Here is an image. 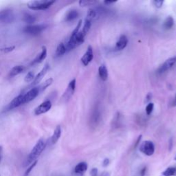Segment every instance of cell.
<instances>
[{"label": "cell", "mask_w": 176, "mask_h": 176, "mask_svg": "<svg viewBox=\"0 0 176 176\" xmlns=\"http://www.w3.org/2000/svg\"><path fill=\"white\" fill-rule=\"evenodd\" d=\"M80 26H81L80 24H77L75 29L72 32L70 39L65 45L67 51H70V50L76 48L84 41L85 35L83 34L81 31H79Z\"/></svg>", "instance_id": "1"}, {"label": "cell", "mask_w": 176, "mask_h": 176, "mask_svg": "<svg viewBox=\"0 0 176 176\" xmlns=\"http://www.w3.org/2000/svg\"><path fill=\"white\" fill-rule=\"evenodd\" d=\"M46 143L43 139L41 138L36 143L35 147L32 149L31 153H29L28 156L27 157V159L25 162V166H28L33 163L35 161L37 160V159L40 156V155L42 153L46 148Z\"/></svg>", "instance_id": "2"}, {"label": "cell", "mask_w": 176, "mask_h": 176, "mask_svg": "<svg viewBox=\"0 0 176 176\" xmlns=\"http://www.w3.org/2000/svg\"><path fill=\"white\" fill-rule=\"evenodd\" d=\"M55 2V1H49V0H36L29 2L27 6L32 10H45L51 7Z\"/></svg>", "instance_id": "3"}, {"label": "cell", "mask_w": 176, "mask_h": 176, "mask_svg": "<svg viewBox=\"0 0 176 176\" xmlns=\"http://www.w3.org/2000/svg\"><path fill=\"white\" fill-rule=\"evenodd\" d=\"M46 27L47 26L44 24L28 25L24 27L23 31L27 35L31 36H37L40 35L46 28Z\"/></svg>", "instance_id": "4"}, {"label": "cell", "mask_w": 176, "mask_h": 176, "mask_svg": "<svg viewBox=\"0 0 176 176\" xmlns=\"http://www.w3.org/2000/svg\"><path fill=\"white\" fill-rule=\"evenodd\" d=\"M15 17L13 11L10 9H5L0 11V22L4 23H13Z\"/></svg>", "instance_id": "5"}, {"label": "cell", "mask_w": 176, "mask_h": 176, "mask_svg": "<svg viewBox=\"0 0 176 176\" xmlns=\"http://www.w3.org/2000/svg\"><path fill=\"white\" fill-rule=\"evenodd\" d=\"M140 151L147 156H151L154 153L155 146L151 141H145L142 143L140 147Z\"/></svg>", "instance_id": "6"}, {"label": "cell", "mask_w": 176, "mask_h": 176, "mask_svg": "<svg viewBox=\"0 0 176 176\" xmlns=\"http://www.w3.org/2000/svg\"><path fill=\"white\" fill-rule=\"evenodd\" d=\"M52 107V103L50 100H46L43 102L39 105L37 106L35 109V114L36 116H39L43 114H45L49 111Z\"/></svg>", "instance_id": "7"}, {"label": "cell", "mask_w": 176, "mask_h": 176, "mask_svg": "<svg viewBox=\"0 0 176 176\" xmlns=\"http://www.w3.org/2000/svg\"><path fill=\"white\" fill-rule=\"evenodd\" d=\"M39 92L40 91L39 88H32L30 89L26 94H23V103L26 104L33 100L38 96Z\"/></svg>", "instance_id": "8"}, {"label": "cell", "mask_w": 176, "mask_h": 176, "mask_svg": "<svg viewBox=\"0 0 176 176\" xmlns=\"http://www.w3.org/2000/svg\"><path fill=\"white\" fill-rule=\"evenodd\" d=\"M175 63H176V57L175 56L167 59V60H166L159 68L158 70V72L159 74H162L164 72H165L169 70V69H171V68L175 64Z\"/></svg>", "instance_id": "9"}, {"label": "cell", "mask_w": 176, "mask_h": 176, "mask_svg": "<svg viewBox=\"0 0 176 176\" xmlns=\"http://www.w3.org/2000/svg\"><path fill=\"white\" fill-rule=\"evenodd\" d=\"M23 94H19V96L15 97L14 99L11 101V102L8 104L6 109L8 110H12L13 109H15L17 107L23 105Z\"/></svg>", "instance_id": "10"}, {"label": "cell", "mask_w": 176, "mask_h": 176, "mask_svg": "<svg viewBox=\"0 0 176 176\" xmlns=\"http://www.w3.org/2000/svg\"><path fill=\"white\" fill-rule=\"evenodd\" d=\"M49 69H50V65L48 63H46L42 68V70H41L39 72L37 75L35 77V79L33 81H32L31 85L34 86L37 85L39 83H40L41 81V80L43 79V77L46 76V74H47V71L49 70Z\"/></svg>", "instance_id": "11"}, {"label": "cell", "mask_w": 176, "mask_h": 176, "mask_svg": "<svg viewBox=\"0 0 176 176\" xmlns=\"http://www.w3.org/2000/svg\"><path fill=\"white\" fill-rule=\"evenodd\" d=\"M94 58V54H93V49L91 46H89L88 47V50L84 54V55L82 56L81 58V62L82 63L87 66V65L90 63Z\"/></svg>", "instance_id": "12"}, {"label": "cell", "mask_w": 176, "mask_h": 176, "mask_svg": "<svg viewBox=\"0 0 176 176\" xmlns=\"http://www.w3.org/2000/svg\"><path fill=\"white\" fill-rule=\"evenodd\" d=\"M128 43V39L125 35H121L120 38L118 39V41L116 42V49L118 50H123L125 47L127 46Z\"/></svg>", "instance_id": "13"}, {"label": "cell", "mask_w": 176, "mask_h": 176, "mask_svg": "<svg viewBox=\"0 0 176 176\" xmlns=\"http://www.w3.org/2000/svg\"><path fill=\"white\" fill-rule=\"evenodd\" d=\"M46 56H47V48L46 46H43L42 50H41V52L40 53V55H39L35 59V60L32 62L31 65H35V64L41 63L43 61H44L45 59H46Z\"/></svg>", "instance_id": "14"}, {"label": "cell", "mask_w": 176, "mask_h": 176, "mask_svg": "<svg viewBox=\"0 0 176 176\" xmlns=\"http://www.w3.org/2000/svg\"><path fill=\"white\" fill-rule=\"evenodd\" d=\"M76 88V79L72 80L68 84V88L66 92H65V96L67 97V98H70V96L74 94V91H75Z\"/></svg>", "instance_id": "15"}, {"label": "cell", "mask_w": 176, "mask_h": 176, "mask_svg": "<svg viewBox=\"0 0 176 176\" xmlns=\"http://www.w3.org/2000/svg\"><path fill=\"white\" fill-rule=\"evenodd\" d=\"M24 70H25V68L24 66H23V65H16V66H14V68H12L9 76H10V77L16 76L17 75H19V74H22Z\"/></svg>", "instance_id": "16"}, {"label": "cell", "mask_w": 176, "mask_h": 176, "mask_svg": "<svg viewBox=\"0 0 176 176\" xmlns=\"http://www.w3.org/2000/svg\"><path fill=\"white\" fill-rule=\"evenodd\" d=\"M61 136V126L58 125L57 127H56V129L54 132L53 135L51 137V142L52 145L56 144L57 141H59V139L60 138V137Z\"/></svg>", "instance_id": "17"}, {"label": "cell", "mask_w": 176, "mask_h": 176, "mask_svg": "<svg viewBox=\"0 0 176 176\" xmlns=\"http://www.w3.org/2000/svg\"><path fill=\"white\" fill-rule=\"evenodd\" d=\"M98 74H99L100 79L103 81H105L108 78V72H107V69L105 65H100L98 68Z\"/></svg>", "instance_id": "18"}, {"label": "cell", "mask_w": 176, "mask_h": 176, "mask_svg": "<svg viewBox=\"0 0 176 176\" xmlns=\"http://www.w3.org/2000/svg\"><path fill=\"white\" fill-rule=\"evenodd\" d=\"M79 17V13L76 10H70L66 14L65 17V21L68 22H72V21L75 20L76 18Z\"/></svg>", "instance_id": "19"}, {"label": "cell", "mask_w": 176, "mask_h": 176, "mask_svg": "<svg viewBox=\"0 0 176 176\" xmlns=\"http://www.w3.org/2000/svg\"><path fill=\"white\" fill-rule=\"evenodd\" d=\"M22 19L25 23H28V24H30V25H32V23L36 22L35 16L32 15V14L28 13H23Z\"/></svg>", "instance_id": "20"}, {"label": "cell", "mask_w": 176, "mask_h": 176, "mask_svg": "<svg viewBox=\"0 0 176 176\" xmlns=\"http://www.w3.org/2000/svg\"><path fill=\"white\" fill-rule=\"evenodd\" d=\"M66 52L67 50H66V47H65V45L63 43H60L59 44L57 47H56L55 52L56 57H60V56H62Z\"/></svg>", "instance_id": "21"}, {"label": "cell", "mask_w": 176, "mask_h": 176, "mask_svg": "<svg viewBox=\"0 0 176 176\" xmlns=\"http://www.w3.org/2000/svg\"><path fill=\"white\" fill-rule=\"evenodd\" d=\"M88 169V165L85 162H80L74 168V172L76 174H83Z\"/></svg>", "instance_id": "22"}, {"label": "cell", "mask_w": 176, "mask_h": 176, "mask_svg": "<svg viewBox=\"0 0 176 176\" xmlns=\"http://www.w3.org/2000/svg\"><path fill=\"white\" fill-rule=\"evenodd\" d=\"M174 24V19H173L171 17H168L165 19V22H164L163 26H164V28H165V29L169 30L172 28Z\"/></svg>", "instance_id": "23"}, {"label": "cell", "mask_w": 176, "mask_h": 176, "mask_svg": "<svg viewBox=\"0 0 176 176\" xmlns=\"http://www.w3.org/2000/svg\"><path fill=\"white\" fill-rule=\"evenodd\" d=\"M53 83V79L52 78H50L48 79H47L46 81H45L42 85H40V87L39 88V89L40 92H43L47 88H48L50 85H51Z\"/></svg>", "instance_id": "24"}, {"label": "cell", "mask_w": 176, "mask_h": 176, "mask_svg": "<svg viewBox=\"0 0 176 176\" xmlns=\"http://www.w3.org/2000/svg\"><path fill=\"white\" fill-rule=\"evenodd\" d=\"M100 120V113L98 111V109H95L93 114L92 116V123L95 125L99 122Z\"/></svg>", "instance_id": "25"}, {"label": "cell", "mask_w": 176, "mask_h": 176, "mask_svg": "<svg viewBox=\"0 0 176 176\" xmlns=\"http://www.w3.org/2000/svg\"><path fill=\"white\" fill-rule=\"evenodd\" d=\"M91 26H92V22H91V21L86 19H85V22L84 26H83V30L81 31L82 33L84 34L85 35H87L88 31H89V29H90Z\"/></svg>", "instance_id": "26"}, {"label": "cell", "mask_w": 176, "mask_h": 176, "mask_svg": "<svg viewBox=\"0 0 176 176\" xmlns=\"http://www.w3.org/2000/svg\"><path fill=\"white\" fill-rule=\"evenodd\" d=\"M96 1H93V0H81L79 2V5L82 7L89 6H93L96 4Z\"/></svg>", "instance_id": "27"}, {"label": "cell", "mask_w": 176, "mask_h": 176, "mask_svg": "<svg viewBox=\"0 0 176 176\" xmlns=\"http://www.w3.org/2000/svg\"><path fill=\"white\" fill-rule=\"evenodd\" d=\"M162 174L165 176L174 175L176 174V168L175 167H169L162 173Z\"/></svg>", "instance_id": "28"}, {"label": "cell", "mask_w": 176, "mask_h": 176, "mask_svg": "<svg viewBox=\"0 0 176 176\" xmlns=\"http://www.w3.org/2000/svg\"><path fill=\"white\" fill-rule=\"evenodd\" d=\"M96 11L93 10V9H89L86 19L88 20H90L92 22V21L93 20L95 17H96Z\"/></svg>", "instance_id": "29"}, {"label": "cell", "mask_w": 176, "mask_h": 176, "mask_svg": "<svg viewBox=\"0 0 176 176\" xmlns=\"http://www.w3.org/2000/svg\"><path fill=\"white\" fill-rule=\"evenodd\" d=\"M35 74L32 72H29L26 74L25 76L24 80L26 83H31L35 79Z\"/></svg>", "instance_id": "30"}, {"label": "cell", "mask_w": 176, "mask_h": 176, "mask_svg": "<svg viewBox=\"0 0 176 176\" xmlns=\"http://www.w3.org/2000/svg\"><path fill=\"white\" fill-rule=\"evenodd\" d=\"M37 160L35 161V162H34L33 163L31 164V165H30L29 167H28V169H27L26 171V173H25V174H24V175H23V176H28V175H29L30 173H31L32 170L34 169L35 166L36 165H37Z\"/></svg>", "instance_id": "31"}, {"label": "cell", "mask_w": 176, "mask_h": 176, "mask_svg": "<svg viewBox=\"0 0 176 176\" xmlns=\"http://www.w3.org/2000/svg\"><path fill=\"white\" fill-rule=\"evenodd\" d=\"M153 107H154V104L153 103L148 104L147 106L146 107V113H147V115H150L151 114L153 110Z\"/></svg>", "instance_id": "32"}, {"label": "cell", "mask_w": 176, "mask_h": 176, "mask_svg": "<svg viewBox=\"0 0 176 176\" xmlns=\"http://www.w3.org/2000/svg\"><path fill=\"white\" fill-rule=\"evenodd\" d=\"M164 1H162V0H156V1L153 2L154 5L156 6V7L157 8H161L162 6L163 5Z\"/></svg>", "instance_id": "33"}, {"label": "cell", "mask_w": 176, "mask_h": 176, "mask_svg": "<svg viewBox=\"0 0 176 176\" xmlns=\"http://www.w3.org/2000/svg\"><path fill=\"white\" fill-rule=\"evenodd\" d=\"M97 173H98V170L97 169L94 168L91 171V175L92 176H96L97 175Z\"/></svg>", "instance_id": "34"}, {"label": "cell", "mask_w": 176, "mask_h": 176, "mask_svg": "<svg viewBox=\"0 0 176 176\" xmlns=\"http://www.w3.org/2000/svg\"><path fill=\"white\" fill-rule=\"evenodd\" d=\"M146 171H147V168L144 167L141 171V176H145L146 174Z\"/></svg>", "instance_id": "35"}, {"label": "cell", "mask_w": 176, "mask_h": 176, "mask_svg": "<svg viewBox=\"0 0 176 176\" xmlns=\"http://www.w3.org/2000/svg\"><path fill=\"white\" fill-rule=\"evenodd\" d=\"M151 98H152V95H151V94H147V96H146V100H145V101L146 102H148V101H149L151 99Z\"/></svg>", "instance_id": "36"}, {"label": "cell", "mask_w": 176, "mask_h": 176, "mask_svg": "<svg viewBox=\"0 0 176 176\" xmlns=\"http://www.w3.org/2000/svg\"><path fill=\"white\" fill-rule=\"evenodd\" d=\"M109 159H105V160L103 161V166H107V165H109Z\"/></svg>", "instance_id": "37"}, {"label": "cell", "mask_w": 176, "mask_h": 176, "mask_svg": "<svg viewBox=\"0 0 176 176\" xmlns=\"http://www.w3.org/2000/svg\"><path fill=\"white\" fill-rule=\"evenodd\" d=\"M116 1H105V4H113V3H115Z\"/></svg>", "instance_id": "38"}, {"label": "cell", "mask_w": 176, "mask_h": 176, "mask_svg": "<svg viewBox=\"0 0 176 176\" xmlns=\"http://www.w3.org/2000/svg\"><path fill=\"white\" fill-rule=\"evenodd\" d=\"M141 137H142V136H140L138 137V141H137V142H136V144L135 147H137V145H138L139 144V142H140V141H141Z\"/></svg>", "instance_id": "39"}, {"label": "cell", "mask_w": 176, "mask_h": 176, "mask_svg": "<svg viewBox=\"0 0 176 176\" xmlns=\"http://www.w3.org/2000/svg\"><path fill=\"white\" fill-rule=\"evenodd\" d=\"M173 105H174V106H176V96H175V99H174V103H173Z\"/></svg>", "instance_id": "40"}, {"label": "cell", "mask_w": 176, "mask_h": 176, "mask_svg": "<svg viewBox=\"0 0 176 176\" xmlns=\"http://www.w3.org/2000/svg\"><path fill=\"white\" fill-rule=\"evenodd\" d=\"M175 160H176V156H175Z\"/></svg>", "instance_id": "41"}, {"label": "cell", "mask_w": 176, "mask_h": 176, "mask_svg": "<svg viewBox=\"0 0 176 176\" xmlns=\"http://www.w3.org/2000/svg\"><path fill=\"white\" fill-rule=\"evenodd\" d=\"M0 160H1V157H0Z\"/></svg>", "instance_id": "42"}, {"label": "cell", "mask_w": 176, "mask_h": 176, "mask_svg": "<svg viewBox=\"0 0 176 176\" xmlns=\"http://www.w3.org/2000/svg\"><path fill=\"white\" fill-rule=\"evenodd\" d=\"M0 176H1V175H0Z\"/></svg>", "instance_id": "43"}]
</instances>
